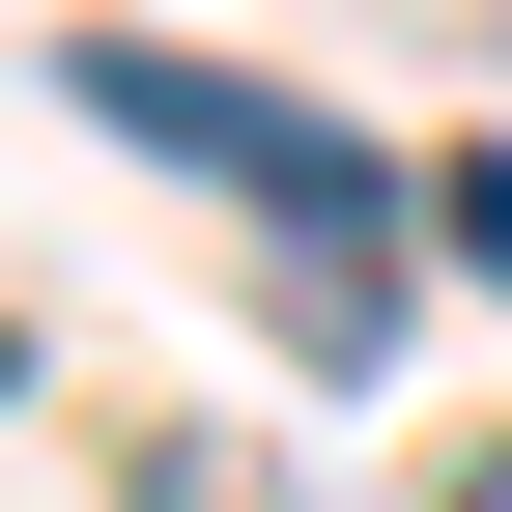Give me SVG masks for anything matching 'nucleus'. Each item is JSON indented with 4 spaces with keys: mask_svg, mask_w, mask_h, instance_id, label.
I'll return each instance as SVG.
<instances>
[{
    "mask_svg": "<svg viewBox=\"0 0 512 512\" xmlns=\"http://www.w3.org/2000/svg\"><path fill=\"white\" fill-rule=\"evenodd\" d=\"M143 512H285V484H256V456H200V427H171V456H143Z\"/></svg>",
    "mask_w": 512,
    "mask_h": 512,
    "instance_id": "f03ea898",
    "label": "nucleus"
},
{
    "mask_svg": "<svg viewBox=\"0 0 512 512\" xmlns=\"http://www.w3.org/2000/svg\"><path fill=\"white\" fill-rule=\"evenodd\" d=\"M57 86H86L143 171H228V200H256V256H285V285H256V313H285V370H399V171H370L342 114L228 86L200 29H114V57H57Z\"/></svg>",
    "mask_w": 512,
    "mask_h": 512,
    "instance_id": "f257e3e1",
    "label": "nucleus"
},
{
    "mask_svg": "<svg viewBox=\"0 0 512 512\" xmlns=\"http://www.w3.org/2000/svg\"><path fill=\"white\" fill-rule=\"evenodd\" d=\"M427 512H512V427H484V456H456V484H427Z\"/></svg>",
    "mask_w": 512,
    "mask_h": 512,
    "instance_id": "7ed1b4c3",
    "label": "nucleus"
}]
</instances>
